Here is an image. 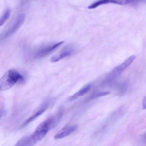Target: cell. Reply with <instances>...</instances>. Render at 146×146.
I'll return each instance as SVG.
<instances>
[{"instance_id": "cell-11", "label": "cell", "mask_w": 146, "mask_h": 146, "mask_svg": "<svg viewBox=\"0 0 146 146\" xmlns=\"http://www.w3.org/2000/svg\"><path fill=\"white\" fill-rule=\"evenodd\" d=\"M135 56L132 55V56L128 58L127 59L125 60L123 63L118 66V67H119L120 71L122 72H123L133 62V61L135 60Z\"/></svg>"}, {"instance_id": "cell-5", "label": "cell", "mask_w": 146, "mask_h": 146, "mask_svg": "<svg viewBox=\"0 0 146 146\" xmlns=\"http://www.w3.org/2000/svg\"><path fill=\"white\" fill-rule=\"evenodd\" d=\"M64 43V41H60L43 47L40 49H38L36 52L35 54V58L39 59L45 57L53 52Z\"/></svg>"}, {"instance_id": "cell-1", "label": "cell", "mask_w": 146, "mask_h": 146, "mask_svg": "<svg viewBox=\"0 0 146 146\" xmlns=\"http://www.w3.org/2000/svg\"><path fill=\"white\" fill-rule=\"evenodd\" d=\"M24 80V77L18 72L14 70H10L0 80V90L5 91L10 89L16 84Z\"/></svg>"}, {"instance_id": "cell-12", "label": "cell", "mask_w": 146, "mask_h": 146, "mask_svg": "<svg viewBox=\"0 0 146 146\" xmlns=\"http://www.w3.org/2000/svg\"><path fill=\"white\" fill-rule=\"evenodd\" d=\"M11 10L9 8L7 9L5 11L0 19V26L3 25L7 21L11 15Z\"/></svg>"}, {"instance_id": "cell-6", "label": "cell", "mask_w": 146, "mask_h": 146, "mask_svg": "<svg viewBox=\"0 0 146 146\" xmlns=\"http://www.w3.org/2000/svg\"><path fill=\"white\" fill-rule=\"evenodd\" d=\"M49 100L46 101L43 104H42L35 111V112L28 119H26L25 122H23L21 127H24L25 126L28 125L30 123L34 121L35 119H36L37 117L42 114L46 110L49 106Z\"/></svg>"}, {"instance_id": "cell-7", "label": "cell", "mask_w": 146, "mask_h": 146, "mask_svg": "<svg viewBox=\"0 0 146 146\" xmlns=\"http://www.w3.org/2000/svg\"><path fill=\"white\" fill-rule=\"evenodd\" d=\"M74 52V49L73 47L66 46L60 52L53 56L51 58V61L52 63L58 62L64 58L70 56Z\"/></svg>"}, {"instance_id": "cell-14", "label": "cell", "mask_w": 146, "mask_h": 146, "mask_svg": "<svg viewBox=\"0 0 146 146\" xmlns=\"http://www.w3.org/2000/svg\"><path fill=\"white\" fill-rule=\"evenodd\" d=\"M142 106L143 109L144 110L146 109V96H144L143 99Z\"/></svg>"}, {"instance_id": "cell-15", "label": "cell", "mask_w": 146, "mask_h": 146, "mask_svg": "<svg viewBox=\"0 0 146 146\" xmlns=\"http://www.w3.org/2000/svg\"><path fill=\"white\" fill-rule=\"evenodd\" d=\"M145 138L146 139V135H145Z\"/></svg>"}, {"instance_id": "cell-9", "label": "cell", "mask_w": 146, "mask_h": 146, "mask_svg": "<svg viewBox=\"0 0 146 146\" xmlns=\"http://www.w3.org/2000/svg\"><path fill=\"white\" fill-rule=\"evenodd\" d=\"M91 87H92L91 84H89L85 85L84 87H83L82 88H81L80 90H78L76 94H74L73 96H70V99H69V100L70 101H72L76 100L80 96H83L85 94H87L90 90Z\"/></svg>"}, {"instance_id": "cell-8", "label": "cell", "mask_w": 146, "mask_h": 146, "mask_svg": "<svg viewBox=\"0 0 146 146\" xmlns=\"http://www.w3.org/2000/svg\"><path fill=\"white\" fill-rule=\"evenodd\" d=\"M77 128V125H67L58 131L54 136V138L57 140L66 137L74 132Z\"/></svg>"}, {"instance_id": "cell-3", "label": "cell", "mask_w": 146, "mask_h": 146, "mask_svg": "<svg viewBox=\"0 0 146 146\" xmlns=\"http://www.w3.org/2000/svg\"><path fill=\"white\" fill-rule=\"evenodd\" d=\"M25 14H21L17 18L11 27L7 30L1 36V40H5L15 34L23 24L25 20Z\"/></svg>"}, {"instance_id": "cell-10", "label": "cell", "mask_w": 146, "mask_h": 146, "mask_svg": "<svg viewBox=\"0 0 146 146\" xmlns=\"http://www.w3.org/2000/svg\"><path fill=\"white\" fill-rule=\"evenodd\" d=\"M36 142L34 139L32 135L25 137L17 142L15 146H30L35 145Z\"/></svg>"}, {"instance_id": "cell-2", "label": "cell", "mask_w": 146, "mask_h": 146, "mask_svg": "<svg viewBox=\"0 0 146 146\" xmlns=\"http://www.w3.org/2000/svg\"><path fill=\"white\" fill-rule=\"evenodd\" d=\"M55 120L57 121V119H55L54 117H51L46 119L38 125L33 134L31 135L36 142L45 137L52 126L54 125L56 123Z\"/></svg>"}, {"instance_id": "cell-4", "label": "cell", "mask_w": 146, "mask_h": 146, "mask_svg": "<svg viewBox=\"0 0 146 146\" xmlns=\"http://www.w3.org/2000/svg\"><path fill=\"white\" fill-rule=\"evenodd\" d=\"M144 0H98L94 3L90 5L88 7L89 9H94L97 8L98 7L106 4H113L116 5H129L136 2H139Z\"/></svg>"}, {"instance_id": "cell-13", "label": "cell", "mask_w": 146, "mask_h": 146, "mask_svg": "<svg viewBox=\"0 0 146 146\" xmlns=\"http://www.w3.org/2000/svg\"><path fill=\"white\" fill-rule=\"evenodd\" d=\"M110 94L109 92H102L97 93L95 95L94 97H100V96H105L107 95Z\"/></svg>"}]
</instances>
